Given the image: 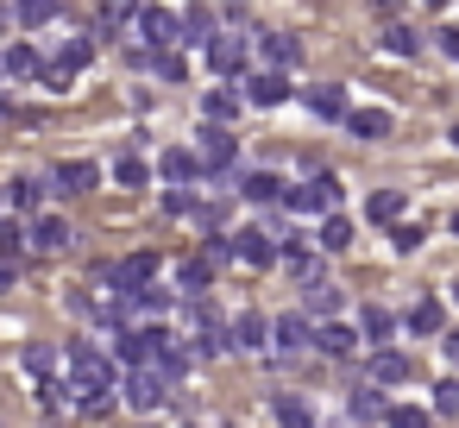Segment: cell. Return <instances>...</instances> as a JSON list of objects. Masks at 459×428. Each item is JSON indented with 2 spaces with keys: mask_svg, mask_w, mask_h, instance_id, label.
Wrapping results in <instances>:
<instances>
[{
  "mask_svg": "<svg viewBox=\"0 0 459 428\" xmlns=\"http://www.w3.org/2000/svg\"><path fill=\"white\" fill-rule=\"evenodd\" d=\"M26 365L32 371H51V346H26Z\"/></svg>",
  "mask_w": 459,
  "mask_h": 428,
  "instance_id": "45",
  "label": "cell"
},
{
  "mask_svg": "<svg viewBox=\"0 0 459 428\" xmlns=\"http://www.w3.org/2000/svg\"><path fill=\"white\" fill-rule=\"evenodd\" d=\"M315 240H321V252H346L352 246V221L346 214H321V233Z\"/></svg>",
  "mask_w": 459,
  "mask_h": 428,
  "instance_id": "25",
  "label": "cell"
},
{
  "mask_svg": "<svg viewBox=\"0 0 459 428\" xmlns=\"http://www.w3.org/2000/svg\"><path fill=\"white\" fill-rule=\"evenodd\" d=\"M120 384H126L120 397H126L133 409H158V403H164V390H170V378H164L158 365H133V378H120Z\"/></svg>",
  "mask_w": 459,
  "mask_h": 428,
  "instance_id": "7",
  "label": "cell"
},
{
  "mask_svg": "<svg viewBox=\"0 0 459 428\" xmlns=\"http://www.w3.org/2000/svg\"><path fill=\"white\" fill-rule=\"evenodd\" d=\"M315 346H321L327 359H346V353L359 346V334H352L346 321H321V328H315Z\"/></svg>",
  "mask_w": 459,
  "mask_h": 428,
  "instance_id": "20",
  "label": "cell"
},
{
  "mask_svg": "<svg viewBox=\"0 0 459 428\" xmlns=\"http://www.w3.org/2000/svg\"><path fill=\"white\" fill-rule=\"evenodd\" d=\"M26 246H32V252H45V258H57V252H70V246H76V233H70V221H64V214H39V221L26 227Z\"/></svg>",
  "mask_w": 459,
  "mask_h": 428,
  "instance_id": "6",
  "label": "cell"
},
{
  "mask_svg": "<svg viewBox=\"0 0 459 428\" xmlns=\"http://www.w3.org/2000/svg\"><path fill=\"white\" fill-rule=\"evenodd\" d=\"M233 258H246V265L264 271V265L277 258V233H271L264 221H258V227H239V233H233Z\"/></svg>",
  "mask_w": 459,
  "mask_h": 428,
  "instance_id": "9",
  "label": "cell"
},
{
  "mask_svg": "<svg viewBox=\"0 0 459 428\" xmlns=\"http://www.w3.org/2000/svg\"><path fill=\"white\" fill-rule=\"evenodd\" d=\"M208 70L214 76H239L246 70V39L239 32H214L208 39Z\"/></svg>",
  "mask_w": 459,
  "mask_h": 428,
  "instance_id": "10",
  "label": "cell"
},
{
  "mask_svg": "<svg viewBox=\"0 0 459 428\" xmlns=\"http://www.w3.org/2000/svg\"><path fill=\"white\" fill-rule=\"evenodd\" d=\"M365 214H371V221H396V214H403V189H377V196L365 202Z\"/></svg>",
  "mask_w": 459,
  "mask_h": 428,
  "instance_id": "34",
  "label": "cell"
},
{
  "mask_svg": "<svg viewBox=\"0 0 459 428\" xmlns=\"http://www.w3.org/2000/svg\"><path fill=\"white\" fill-rule=\"evenodd\" d=\"M133 32L145 39V51H177L183 45V20L170 7H139V26Z\"/></svg>",
  "mask_w": 459,
  "mask_h": 428,
  "instance_id": "3",
  "label": "cell"
},
{
  "mask_svg": "<svg viewBox=\"0 0 459 428\" xmlns=\"http://www.w3.org/2000/svg\"><path fill=\"white\" fill-rule=\"evenodd\" d=\"M0 208H7V189H0Z\"/></svg>",
  "mask_w": 459,
  "mask_h": 428,
  "instance_id": "50",
  "label": "cell"
},
{
  "mask_svg": "<svg viewBox=\"0 0 459 428\" xmlns=\"http://www.w3.org/2000/svg\"><path fill=\"white\" fill-rule=\"evenodd\" d=\"M202 114H208V120H233V114H239V95H233V89H208Z\"/></svg>",
  "mask_w": 459,
  "mask_h": 428,
  "instance_id": "33",
  "label": "cell"
},
{
  "mask_svg": "<svg viewBox=\"0 0 459 428\" xmlns=\"http://www.w3.org/2000/svg\"><path fill=\"white\" fill-rule=\"evenodd\" d=\"M152 70H158L164 83H183V57H177V51H152Z\"/></svg>",
  "mask_w": 459,
  "mask_h": 428,
  "instance_id": "39",
  "label": "cell"
},
{
  "mask_svg": "<svg viewBox=\"0 0 459 428\" xmlns=\"http://www.w3.org/2000/svg\"><path fill=\"white\" fill-rule=\"evenodd\" d=\"M0 26H7V13H0Z\"/></svg>",
  "mask_w": 459,
  "mask_h": 428,
  "instance_id": "52",
  "label": "cell"
},
{
  "mask_svg": "<svg viewBox=\"0 0 459 428\" xmlns=\"http://www.w3.org/2000/svg\"><path fill=\"white\" fill-rule=\"evenodd\" d=\"M70 83H76V70H64V64H45V89H51V95H64Z\"/></svg>",
  "mask_w": 459,
  "mask_h": 428,
  "instance_id": "42",
  "label": "cell"
},
{
  "mask_svg": "<svg viewBox=\"0 0 459 428\" xmlns=\"http://www.w3.org/2000/svg\"><path fill=\"white\" fill-rule=\"evenodd\" d=\"M440 321H446V315H440V302H434V296H421V302L409 309V321H403V328H409V334H440Z\"/></svg>",
  "mask_w": 459,
  "mask_h": 428,
  "instance_id": "26",
  "label": "cell"
},
{
  "mask_svg": "<svg viewBox=\"0 0 459 428\" xmlns=\"http://www.w3.org/2000/svg\"><path fill=\"white\" fill-rule=\"evenodd\" d=\"M214 32H221V26H214V13H208V7H189V13H183V45H202V51H208V39H214Z\"/></svg>",
  "mask_w": 459,
  "mask_h": 428,
  "instance_id": "24",
  "label": "cell"
},
{
  "mask_svg": "<svg viewBox=\"0 0 459 428\" xmlns=\"http://www.w3.org/2000/svg\"><path fill=\"white\" fill-rule=\"evenodd\" d=\"M158 177H164V183H195V177H202V158H195V152H164V158H158Z\"/></svg>",
  "mask_w": 459,
  "mask_h": 428,
  "instance_id": "22",
  "label": "cell"
},
{
  "mask_svg": "<svg viewBox=\"0 0 459 428\" xmlns=\"http://www.w3.org/2000/svg\"><path fill=\"white\" fill-rule=\"evenodd\" d=\"M271 340H277L283 353H302V346L315 340V328H308V315H283V321H271Z\"/></svg>",
  "mask_w": 459,
  "mask_h": 428,
  "instance_id": "19",
  "label": "cell"
},
{
  "mask_svg": "<svg viewBox=\"0 0 459 428\" xmlns=\"http://www.w3.org/2000/svg\"><path fill=\"white\" fill-rule=\"evenodd\" d=\"M365 378H371V384H403V378H409V353H390V346H377V353L365 359Z\"/></svg>",
  "mask_w": 459,
  "mask_h": 428,
  "instance_id": "16",
  "label": "cell"
},
{
  "mask_svg": "<svg viewBox=\"0 0 459 428\" xmlns=\"http://www.w3.org/2000/svg\"><path fill=\"white\" fill-rule=\"evenodd\" d=\"M208 284H214V265H208V258H202V252H195V258H183V265H177V290H183V296H202V290H208Z\"/></svg>",
  "mask_w": 459,
  "mask_h": 428,
  "instance_id": "23",
  "label": "cell"
},
{
  "mask_svg": "<svg viewBox=\"0 0 459 428\" xmlns=\"http://www.w3.org/2000/svg\"><path fill=\"white\" fill-rule=\"evenodd\" d=\"M114 384H120V365L95 346V340H70V390L82 397V409H108L114 403Z\"/></svg>",
  "mask_w": 459,
  "mask_h": 428,
  "instance_id": "1",
  "label": "cell"
},
{
  "mask_svg": "<svg viewBox=\"0 0 459 428\" xmlns=\"http://www.w3.org/2000/svg\"><path fill=\"white\" fill-rule=\"evenodd\" d=\"M384 422H390V428H434V415H428V409H415V403H390V409H384Z\"/></svg>",
  "mask_w": 459,
  "mask_h": 428,
  "instance_id": "32",
  "label": "cell"
},
{
  "mask_svg": "<svg viewBox=\"0 0 459 428\" xmlns=\"http://www.w3.org/2000/svg\"><path fill=\"white\" fill-rule=\"evenodd\" d=\"M446 365L459 371V334H446Z\"/></svg>",
  "mask_w": 459,
  "mask_h": 428,
  "instance_id": "47",
  "label": "cell"
},
{
  "mask_svg": "<svg viewBox=\"0 0 459 428\" xmlns=\"http://www.w3.org/2000/svg\"><path fill=\"white\" fill-rule=\"evenodd\" d=\"M114 177H120V189H145V183H152L145 158H120V164H114Z\"/></svg>",
  "mask_w": 459,
  "mask_h": 428,
  "instance_id": "36",
  "label": "cell"
},
{
  "mask_svg": "<svg viewBox=\"0 0 459 428\" xmlns=\"http://www.w3.org/2000/svg\"><path fill=\"white\" fill-rule=\"evenodd\" d=\"M0 76L7 83H39L45 76V57L32 45H7V57H0Z\"/></svg>",
  "mask_w": 459,
  "mask_h": 428,
  "instance_id": "11",
  "label": "cell"
},
{
  "mask_svg": "<svg viewBox=\"0 0 459 428\" xmlns=\"http://www.w3.org/2000/svg\"><path fill=\"white\" fill-rule=\"evenodd\" d=\"M233 133H227V120H214V127H202V139H195V158H202V170L208 177H221L227 164H233Z\"/></svg>",
  "mask_w": 459,
  "mask_h": 428,
  "instance_id": "5",
  "label": "cell"
},
{
  "mask_svg": "<svg viewBox=\"0 0 459 428\" xmlns=\"http://www.w3.org/2000/svg\"><path fill=\"white\" fill-rule=\"evenodd\" d=\"M252 208H271V202H283V177H271V170H252V177H239L233 183Z\"/></svg>",
  "mask_w": 459,
  "mask_h": 428,
  "instance_id": "13",
  "label": "cell"
},
{
  "mask_svg": "<svg viewBox=\"0 0 459 428\" xmlns=\"http://www.w3.org/2000/svg\"><path fill=\"white\" fill-rule=\"evenodd\" d=\"M308 114L346 120V114H352V108H346V89H340V83H315V89H308Z\"/></svg>",
  "mask_w": 459,
  "mask_h": 428,
  "instance_id": "17",
  "label": "cell"
},
{
  "mask_svg": "<svg viewBox=\"0 0 459 428\" xmlns=\"http://www.w3.org/2000/svg\"><path fill=\"white\" fill-rule=\"evenodd\" d=\"M333 202H340V177H333V170H321L315 183L283 189V208H290V214H333Z\"/></svg>",
  "mask_w": 459,
  "mask_h": 428,
  "instance_id": "2",
  "label": "cell"
},
{
  "mask_svg": "<svg viewBox=\"0 0 459 428\" xmlns=\"http://www.w3.org/2000/svg\"><path fill=\"white\" fill-rule=\"evenodd\" d=\"M346 133L365 139V145H371V139H390V108H352V114H346Z\"/></svg>",
  "mask_w": 459,
  "mask_h": 428,
  "instance_id": "12",
  "label": "cell"
},
{
  "mask_svg": "<svg viewBox=\"0 0 459 428\" xmlns=\"http://www.w3.org/2000/svg\"><path fill=\"white\" fill-rule=\"evenodd\" d=\"M359 328H365L371 346H384V340L396 334V315H390V309H359Z\"/></svg>",
  "mask_w": 459,
  "mask_h": 428,
  "instance_id": "27",
  "label": "cell"
},
{
  "mask_svg": "<svg viewBox=\"0 0 459 428\" xmlns=\"http://www.w3.org/2000/svg\"><path fill=\"white\" fill-rule=\"evenodd\" d=\"M384 51H390V57H415V51H421V39H415L409 26H390V32H384Z\"/></svg>",
  "mask_w": 459,
  "mask_h": 428,
  "instance_id": "35",
  "label": "cell"
},
{
  "mask_svg": "<svg viewBox=\"0 0 459 428\" xmlns=\"http://www.w3.org/2000/svg\"><path fill=\"white\" fill-rule=\"evenodd\" d=\"M89 57H95V45H89V39H64V51H57V64H64V70H82Z\"/></svg>",
  "mask_w": 459,
  "mask_h": 428,
  "instance_id": "38",
  "label": "cell"
},
{
  "mask_svg": "<svg viewBox=\"0 0 459 428\" xmlns=\"http://www.w3.org/2000/svg\"><path fill=\"white\" fill-rule=\"evenodd\" d=\"M189 346H195L202 359H221V353L233 346V334H227V321H221L214 309L195 302V309H189Z\"/></svg>",
  "mask_w": 459,
  "mask_h": 428,
  "instance_id": "4",
  "label": "cell"
},
{
  "mask_svg": "<svg viewBox=\"0 0 459 428\" xmlns=\"http://www.w3.org/2000/svg\"><path fill=\"white\" fill-rule=\"evenodd\" d=\"M233 346H239V353H264V346H271V321H264L258 309H246V315L233 321Z\"/></svg>",
  "mask_w": 459,
  "mask_h": 428,
  "instance_id": "15",
  "label": "cell"
},
{
  "mask_svg": "<svg viewBox=\"0 0 459 428\" xmlns=\"http://www.w3.org/2000/svg\"><path fill=\"white\" fill-rule=\"evenodd\" d=\"M57 20V0H20V26H51Z\"/></svg>",
  "mask_w": 459,
  "mask_h": 428,
  "instance_id": "37",
  "label": "cell"
},
{
  "mask_svg": "<svg viewBox=\"0 0 459 428\" xmlns=\"http://www.w3.org/2000/svg\"><path fill=\"white\" fill-rule=\"evenodd\" d=\"M434 409H440V415H459V378H446V384L434 390Z\"/></svg>",
  "mask_w": 459,
  "mask_h": 428,
  "instance_id": "40",
  "label": "cell"
},
{
  "mask_svg": "<svg viewBox=\"0 0 459 428\" xmlns=\"http://www.w3.org/2000/svg\"><path fill=\"white\" fill-rule=\"evenodd\" d=\"M13 284H20V258L0 252V290H13Z\"/></svg>",
  "mask_w": 459,
  "mask_h": 428,
  "instance_id": "44",
  "label": "cell"
},
{
  "mask_svg": "<svg viewBox=\"0 0 459 428\" xmlns=\"http://www.w3.org/2000/svg\"><path fill=\"white\" fill-rule=\"evenodd\" d=\"M453 233H459V214H453Z\"/></svg>",
  "mask_w": 459,
  "mask_h": 428,
  "instance_id": "51",
  "label": "cell"
},
{
  "mask_svg": "<svg viewBox=\"0 0 459 428\" xmlns=\"http://www.w3.org/2000/svg\"><path fill=\"white\" fill-rule=\"evenodd\" d=\"M453 145H459V120H453Z\"/></svg>",
  "mask_w": 459,
  "mask_h": 428,
  "instance_id": "49",
  "label": "cell"
},
{
  "mask_svg": "<svg viewBox=\"0 0 459 428\" xmlns=\"http://www.w3.org/2000/svg\"><path fill=\"white\" fill-rule=\"evenodd\" d=\"M440 51H446V57L459 64V26H446V32H440Z\"/></svg>",
  "mask_w": 459,
  "mask_h": 428,
  "instance_id": "46",
  "label": "cell"
},
{
  "mask_svg": "<svg viewBox=\"0 0 459 428\" xmlns=\"http://www.w3.org/2000/svg\"><path fill=\"white\" fill-rule=\"evenodd\" d=\"M421 7H434V13H440V7H453V0H421Z\"/></svg>",
  "mask_w": 459,
  "mask_h": 428,
  "instance_id": "48",
  "label": "cell"
},
{
  "mask_svg": "<svg viewBox=\"0 0 459 428\" xmlns=\"http://www.w3.org/2000/svg\"><path fill=\"white\" fill-rule=\"evenodd\" d=\"M101 26L108 32H133L139 26V7H133V0H101Z\"/></svg>",
  "mask_w": 459,
  "mask_h": 428,
  "instance_id": "29",
  "label": "cell"
},
{
  "mask_svg": "<svg viewBox=\"0 0 459 428\" xmlns=\"http://www.w3.org/2000/svg\"><path fill=\"white\" fill-rule=\"evenodd\" d=\"M346 409H352V422H365V415H384V397L371 390V378H359V390L346 397Z\"/></svg>",
  "mask_w": 459,
  "mask_h": 428,
  "instance_id": "30",
  "label": "cell"
},
{
  "mask_svg": "<svg viewBox=\"0 0 459 428\" xmlns=\"http://www.w3.org/2000/svg\"><path fill=\"white\" fill-rule=\"evenodd\" d=\"M453 296H459V290H453Z\"/></svg>",
  "mask_w": 459,
  "mask_h": 428,
  "instance_id": "54",
  "label": "cell"
},
{
  "mask_svg": "<svg viewBox=\"0 0 459 428\" xmlns=\"http://www.w3.org/2000/svg\"><path fill=\"white\" fill-rule=\"evenodd\" d=\"M7 202H13V208H26V214H32V208H39V202H45V183H39V177H13V189H7Z\"/></svg>",
  "mask_w": 459,
  "mask_h": 428,
  "instance_id": "31",
  "label": "cell"
},
{
  "mask_svg": "<svg viewBox=\"0 0 459 428\" xmlns=\"http://www.w3.org/2000/svg\"><path fill=\"white\" fill-rule=\"evenodd\" d=\"M390 240H396V252H415V246H421V227H396Z\"/></svg>",
  "mask_w": 459,
  "mask_h": 428,
  "instance_id": "43",
  "label": "cell"
},
{
  "mask_svg": "<svg viewBox=\"0 0 459 428\" xmlns=\"http://www.w3.org/2000/svg\"><path fill=\"white\" fill-rule=\"evenodd\" d=\"M20 246H26V227H13V221H0V252H7V258H20Z\"/></svg>",
  "mask_w": 459,
  "mask_h": 428,
  "instance_id": "41",
  "label": "cell"
},
{
  "mask_svg": "<svg viewBox=\"0 0 459 428\" xmlns=\"http://www.w3.org/2000/svg\"><path fill=\"white\" fill-rule=\"evenodd\" d=\"M101 183V164H89V158H64L57 170H51V189L57 196H89Z\"/></svg>",
  "mask_w": 459,
  "mask_h": 428,
  "instance_id": "8",
  "label": "cell"
},
{
  "mask_svg": "<svg viewBox=\"0 0 459 428\" xmlns=\"http://www.w3.org/2000/svg\"><path fill=\"white\" fill-rule=\"evenodd\" d=\"M271 409H277V422H283V428H315V409H308L302 397H290V390H283Z\"/></svg>",
  "mask_w": 459,
  "mask_h": 428,
  "instance_id": "28",
  "label": "cell"
},
{
  "mask_svg": "<svg viewBox=\"0 0 459 428\" xmlns=\"http://www.w3.org/2000/svg\"><path fill=\"white\" fill-rule=\"evenodd\" d=\"M246 101H252V108H277V101H290V83H283L277 70H264V76L246 83Z\"/></svg>",
  "mask_w": 459,
  "mask_h": 428,
  "instance_id": "18",
  "label": "cell"
},
{
  "mask_svg": "<svg viewBox=\"0 0 459 428\" xmlns=\"http://www.w3.org/2000/svg\"><path fill=\"white\" fill-rule=\"evenodd\" d=\"M302 315H315V321H333V315H340V290H333L327 277L302 284Z\"/></svg>",
  "mask_w": 459,
  "mask_h": 428,
  "instance_id": "14",
  "label": "cell"
},
{
  "mask_svg": "<svg viewBox=\"0 0 459 428\" xmlns=\"http://www.w3.org/2000/svg\"><path fill=\"white\" fill-rule=\"evenodd\" d=\"M0 83H7V76H0Z\"/></svg>",
  "mask_w": 459,
  "mask_h": 428,
  "instance_id": "53",
  "label": "cell"
},
{
  "mask_svg": "<svg viewBox=\"0 0 459 428\" xmlns=\"http://www.w3.org/2000/svg\"><path fill=\"white\" fill-rule=\"evenodd\" d=\"M258 45H264V57H271L277 70H290V64L302 57V39H296V32H258Z\"/></svg>",
  "mask_w": 459,
  "mask_h": 428,
  "instance_id": "21",
  "label": "cell"
}]
</instances>
